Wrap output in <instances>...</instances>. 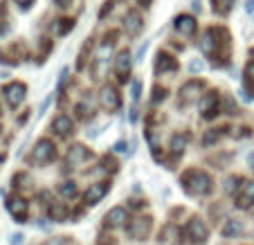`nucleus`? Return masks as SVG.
Segmentation results:
<instances>
[{
  "label": "nucleus",
  "instance_id": "1",
  "mask_svg": "<svg viewBox=\"0 0 254 245\" xmlns=\"http://www.w3.org/2000/svg\"><path fill=\"white\" fill-rule=\"evenodd\" d=\"M183 184H185V189H187L191 196H207V193L211 191V178L207 176L205 171H198V169L185 173Z\"/></svg>",
  "mask_w": 254,
  "mask_h": 245
},
{
  "label": "nucleus",
  "instance_id": "2",
  "mask_svg": "<svg viewBox=\"0 0 254 245\" xmlns=\"http://www.w3.org/2000/svg\"><path fill=\"white\" fill-rule=\"evenodd\" d=\"M32 158H34V162H36V164L52 162V160L57 158V146H54L52 139H48V137L39 139V142H36V146H34Z\"/></svg>",
  "mask_w": 254,
  "mask_h": 245
},
{
  "label": "nucleus",
  "instance_id": "3",
  "mask_svg": "<svg viewBox=\"0 0 254 245\" xmlns=\"http://www.w3.org/2000/svg\"><path fill=\"white\" fill-rule=\"evenodd\" d=\"M151 225H153V221H151L149 216H139L135 218V221H130V225L126 227V232H128V236L133 241H144L146 236L151 234Z\"/></svg>",
  "mask_w": 254,
  "mask_h": 245
},
{
  "label": "nucleus",
  "instance_id": "4",
  "mask_svg": "<svg viewBox=\"0 0 254 245\" xmlns=\"http://www.w3.org/2000/svg\"><path fill=\"white\" fill-rule=\"evenodd\" d=\"M99 104H101V108H104V111L115 113L117 108H120L122 99H120V95H117V90L113 86H104L99 90Z\"/></svg>",
  "mask_w": 254,
  "mask_h": 245
},
{
  "label": "nucleus",
  "instance_id": "5",
  "mask_svg": "<svg viewBox=\"0 0 254 245\" xmlns=\"http://www.w3.org/2000/svg\"><path fill=\"white\" fill-rule=\"evenodd\" d=\"M25 92H27V88H25L23 83L14 81V83H7L5 90H2V95H5L7 104H9L11 108H18L20 104H23V99H25Z\"/></svg>",
  "mask_w": 254,
  "mask_h": 245
},
{
  "label": "nucleus",
  "instance_id": "6",
  "mask_svg": "<svg viewBox=\"0 0 254 245\" xmlns=\"http://www.w3.org/2000/svg\"><path fill=\"white\" fill-rule=\"evenodd\" d=\"M187 236H189V241H191V243L205 245L209 232H207V225L200 221V218H191V221H189V225H187Z\"/></svg>",
  "mask_w": 254,
  "mask_h": 245
},
{
  "label": "nucleus",
  "instance_id": "7",
  "mask_svg": "<svg viewBox=\"0 0 254 245\" xmlns=\"http://www.w3.org/2000/svg\"><path fill=\"white\" fill-rule=\"evenodd\" d=\"M198 106H200V113L205 120L214 117L216 113H218V92H207V95H202L200 101H198Z\"/></svg>",
  "mask_w": 254,
  "mask_h": 245
},
{
  "label": "nucleus",
  "instance_id": "8",
  "mask_svg": "<svg viewBox=\"0 0 254 245\" xmlns=\"http://www.w3.org/2000/svg\"><path fill=\"white\" fill-rule=\"evenodd\" d=\"M108 191H111V184H108V183H95V184H90V187H88L83 200H86V205H97V202H99Z\"/></svg>",
  "mask_w": 254,
  "mask_h": 245
},
{
  "label": "nucleus",
  "instance_id": "9",
  "mask_svg": "<svg viewBox=\"0 0 254 245\" xmlns=\"http://www.w3.org/2000/svg\"><path fill=\"white\" fill-rule=\"evenodd\" d=\"M126 221H128V212H126L124 207H113L111 212L104 216V223H106V227H122V225H126Z\"/></svg>",
  "mask_w": 254,
  "mask_h": 245
},
{
  "label": "nucleus",
  "instance_id": "10",
  "mask_svg": "<svg viewBox=\"0 0 254 245\" xmlns=\"http://www.w3.org/2000/svg\"><path fill=\"white\" fill-rule=\"evenodd\" d=\"M254 205V183H243L236 193V207L241 209H248Z\"/></svg>",
  "mask_w": 254,
  "mask_h": 245
},
{
  "label": "nucleus",
  "instance_id": "11",
  "mask_svg": "<svg viewBox=\"0 0 254 245\" xmlns=\"http://www.w3.org/2000/svg\"><path fill=\"white\" fill-rule=\"evenodd\" d=\"M7 209H9V214L18 223H23L25 218H27V214H29V207H27V202H25L23 198H9V200H7Z\"/></svg>",
  "mask_w": 254,
  "mask_h": 245
},
{
  "label": "nucleus",
  "instance_id": "12",
  "mask_svg": "<svg viewBox=\"0 0 254 245\" xmlns=\"http://www.w3.org/2000/svg\"><path fill=\"white\" fill-rule=\"evenodd\" d=\"M200 52L205 54V57H214L216 50H218V41H216V29H207L205 34H202L200 39Z\"/></svg>",
  "mask_w": 254,
  "mask_h": 245
},
{
  "label": "nucleus",
  "instance_id": "13",
  "mask_svg": "<svg viewBox=\"0 0 254 245\" xmlns=\"http://www.w3.org/2000/svg\"><path fill=\"white\" fill-rule=\"evenodd\" d=\"M200 90H202V83H200V81H189V83H185V86L180 88V101H183V104H189V101L198 99Z\"/></svg>",
  "mask_w": 254,
  "mask_h": 245
},
{
  "label": "nucleus",
  "instance_id": "14",
  "mask_svg": "<svg viewBox=\"0 0 254 245\" xmlns=\"http://www.w3.org/2000/svg\"><path fill=\"white\" fill-rule=\"evenodd\" d=\"M130 63H133V61H130V54L126 52V50L117 54V59H115V72H117V77H120V79H126V77H128Z\"/></svg>",
  "mask_w": 254,
  "mask_h": 245
},
{
  "label": "nucleus",
  "instance_id": "15",
  "mask_svg": "<svg viewBox=\"0 0 254 245\" xmlns=\"http://www.w3.org/2000/svg\"><path fill=\"white\" fill-rule=\"evenodd\" d=\"M176 29L183 34V36H191V34L196 32V20H193V16H187V14L178 16L176 18Z\"/></svg>",
  "mask_w": 254,
  "mask_h": 245
},
{
  "label": "nucleus",
  "instance_id": "16",
  "mask_svg": "<svg viewBox=\"0 0 254 245\" xmlns=\"http://www.w3.org/2000/svg\"><path fill=\"white\" fill-rule=\"evenodd\" d=\"M52 130L57 135H61V137H65V135L72 133V120L67 115H57L52 120Z\"/></svg>",
  "mask_w": 254,
  "mask_h": 245
},
{
  "label": "nucleus",
  "instance_id": "17",
  "mask_svg": "<svg viewBox=\"0 0 254 245\" xmlns=\"http://www.w3.org/2000/svg\"><path fill=\"white\" fill-rule=\"evenodd\" d=\"M144 20H142V14L139 11H128V14L124 16V29L128 34H137L139 29H142Z\"/></svg>",
  "mask_w": 254,
  "mask_h": 245
},
{
  "label": "nucleus",
  "instance_id": "18",
  "mask_svg": "<svg viewBox=\"0 0 254 245\" xmlns=\"http://www.w3.org/2000/svg\"><path fill=\"white\" fill-rule=\"evenodd\" d=\"M88 155H90V153H88L86 146L74 144L70 149V153H67V164H72V167H74V164H79V162H86Z\"/></svg>",
  "mask_w": 254,
  "mask_h": 245
},
{
  "label": "nucleus",
  "instance_id": "19",
  "mask_svg": "<svg viewBox=\"0 0 254 245\" xmlns=\"http://www.w3.org/2000/svg\"><path fill=\"white\" fill-rule=\"evenodd\" d=\"M243 234V223L241 221H227L225 225H223V236H227V239H232V236H239Z\"/></svg>",
  "mask_w": 254,
  "mask_h": 245
},
{
  "label": "nucleus",
  "instance_id": "20",
  "mask_svg": "<svg viewBox=\"0 0 254 245\" xmlns=\"http://www.w3.org/2000/svg\"><path fill=\"white\" fill-rule=\"evenodd\" d=\"M167 70H176V61L169 54H158V63H155V72H167Z\"/></svg>",
  "mask_w": 254,
  "mask_h": 245
},
{
  "label": "nucleus",
  "instance_id": "21",
  "mask_svg": "<svg viewBox=\"0 0 254 245\" xmlns=\"http://www.w3.org/2000/svg\"><path fill=\"white\" fill-rule=\"evenodd\" d=\"M50 216H52L57 223H63L67 218V207H63V205H59L57 202V205L50 207Z\"/></svg>",
  "mask_w": 254,
  "mask_h": 245
},
{
  "label": "nucleus",
  "instance_id": "22",
  "mask_svg": "<svg viewBox=\"0 0 254 245\" xmlns=\"http://www.w3.org/2000/svg\"><path fill=\"white\" fill-rule=\"evenodd\" d=\"M185 146H187V135H176L171 139V151L173 153H183Z\"/></svg>",
  "mask_w": 254,
  "mask_h": 245
},
{
  "label": "nucleus",
  "instance_id": "23",
  "mask_svg": "<svg viewBox=\"0 0 254 245\" xmlns=\"http://www.w3.org/2000/svg\"><path fill=\"white\" fill-rule=\"evenodd\" d=\"M59 193H61L63 198H74L77 196V184L74 183H63L61 187H59Z\"/></svg>",
  "mask_w": 254,
  "mask_h": 245
},
{
  "label": "nucleus",
  "instance_id": "24",
  "mask_svg": "<svg viewBox=\"0 0 254 245\" xmlns=\"http://www.w3.org/2000/svg\"><path fill=\"white\" fill-rule=\"evenodd\" d=\"M232 2H234V0H216L214 9L218 11V14H227V11H230V7H232Z\"/></svg>",
  "mask_w": 254,
  "mask_h": 245
},
{
  "label": "nucleus",
  "instance_id": "25",
  "mask_svg": "<svg viewBox=\"0 0 254 245\" xmlns=\"http://www.w3.org/2000/svg\"><path fill=\"white\" fill-rule=\"evenodd\" d=\"M239 183H241V178H227V183H225V191L227 193H232V191H236V189H239Z\"/></svg>",
  "mask_w": 254,
  "mask_h": 245
},
{
  "label": "nucleus",
  "instance_id": "26",
  "mask_svg": "<svg viewBox=\"0 0 254 245\" xmlns=\"http://www.w3.org/2000/svg\"><path fill=\"white\" fill-rule=\"evenodd\" d=\"M43 245H70L65 236H57V239H48Z\"/></svg>",
  "mask_w": 254,
  "mask_h": 245
},
{
  "label": "nucleus",
  "instance_id": "27",
  "mask_svg": "<svg viewBox=\"0 0 254 245\" xmlns=\"http://www.w3.org/2000/svg\"><path fill=\"white\" fill-rule=\"evenodd\" d=\"M245 77H248V81L252 83V88H254V63H250V65H248V70H245Z\"/></svg>",
  "mask_w": 254,
  "mask_h": 245
},
{
  "label": "nucleus",
  "instance_id": "28",
  "mask_svg": "<svg viewBox=\"0 0 254 245\" xmlns=\"http://www.w3.org/2000/svg\"><path fill=\"white\" fill-rule=\"evenodd\" d=\"M149 50V43H144V45H139V50H137V54H135V59L133 61H142V57H144V52Z\"/></svg>",
  "mask_w": 254,
  "mask_h": 245
},
{
  "label": "nucleus",
  "instance_id": "29",
  "mask_svg": "<svg viewBox=\"0 0 254 245\" xmlns=\"http://www.w3.org/2000/svg\"><path fill=\"white\" fill-rule=\"evenodd\" d=\"M189 70H191V72H200V70H202V63L200 61H191V63H189Z\"/></svg>",
  "mask_w": 254,
  "mask_h": 245
},
{
  "label": "nucleus",
  "instance_id": "30",
  "mask_svg": "<svg viewBox=\"0 0 254 245\" xmlns=\"http://www.w3.org/2000/svg\"><path fill=\"white\" fill-rule=\"evenodd\" d=\"M99 245H115L113 236H99Z\"/></svg>",
  "mask_w": 254,
  "mask_h": 245
},
{
  "label": "nucleus",
  "instance_id": "31",
  "mask_svg": "<svg viewBox=\"0 0 254 245\" xmlns=\"http://www.w3.org/2000/svg\"><path fill=\"white\" fill-rule=\"evenodd\" d=\"M216 139H218V133H214V130H211V133H207L205 144H211V142H216Z\"/></svg>",
  "mask_w": 254,
  "mask_h": 245
},
{
  "label": "nucleus",
  "instance_id": "32",
  "mask_svg": "<svg viewBox=\"0 0 254 245\" xmlns=\"http://www.w3.org/2000/svg\"><path fill=\"white\" fill-rule=\"evenodd\" d=\"M133 99H139V81H133Z\"/></svg>",
  "mask_w": 254,
  "mask_h": 245
},
{
  "label": "nucleus",
  "instance_id": "33",
  "mask_svg": "<svg viewBox=\"0 0 254 245\" xmlns=\"http://www.w3.org/2000/svg\"><path fill=\"white\" fill-rule=\"evenodd\" d=\"M23 239H25L23 234H14V236H11V245H20V243H23Z\"/></svg>",
  "mask_w": 254,
  "mask_h": 245
},
{
  "label": "nucleus",
  "instance_id": "34",
  "mask_svg": "<svg viewBox=\"0 0 254 245\" xmlns=\"http://www.w3.org/2000/svg\"><path fill=\"white\" fill-rule=\"evenodd\" d=\"M245 11H248V14L254 11V0H245Z\"/></svg>",
  "mask_w": 254,
  "mask_h": 245
},
{
  "label": "nucleus",
  "instance_id": "35",
  "mask_svg": "<svg viewBox=\"0 0 254 245\" xmlns=\"http://www.w3.org/2000/svg\"><path fill=\"white\" fill-rule=\"evenodd\" d=\"M115 151H117V153H124V151H126V144H124V142H117V144H115Z\"/></svg>",
  "mask_w": 254,
  "mask_h": 245
},
{
  "label": "nucleus",
  "instance_id": "36",
  "mask_svg": "<svg viewBox=\"0 0 254 245\" xmlns=\"http://www.w3.org/2000/svg\"><path fill=\"white\" fill-rule=\"evenodd\" d=\"M16 2H18V5H23V7H29V5H32V0H16Z\"/></svg>",
  "mask_w": 254,
  "mask_h": 245
},
{
  "label": "nucleus",
  "instance_id": "37",
  "mask_svg": "<svg viewBox=\"0 0 254 245\" xmlns=\"http://www.w3.org/2000/svg\"><path fill=\"white\" fill-rule=\"evenodd\" d=\"M54 2H57V5H61V7H67V2H70V0H54Z\"/></svg>",
  "mask_w": 254,
  "mask_h": 245
}]
</instances>
